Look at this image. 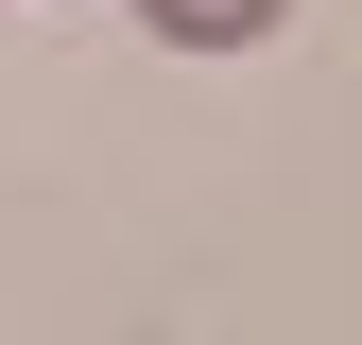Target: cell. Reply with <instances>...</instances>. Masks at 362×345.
<instances>
[{"label":"cell","instance_id":"obj_1","mask_svg":"<svg viewBox=\"0 0 362 345\" xmlns=\"http://www.w3.org/2000/svg\"><path fill=\"white\" fill-rule=\"evenodd\" d=\"M139 18L173 35V52H259V35H276L293 0H139Z\"/></svg>","mask_w":362,"mask_h":345}]
</instances>
